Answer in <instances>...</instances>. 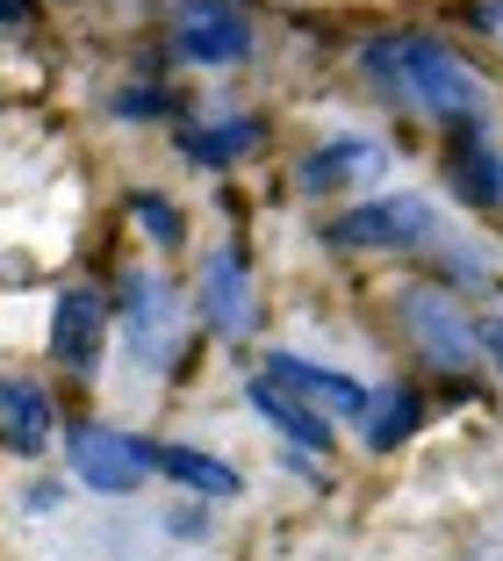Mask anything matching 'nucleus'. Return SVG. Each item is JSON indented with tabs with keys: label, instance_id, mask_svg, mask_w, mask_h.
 Listing matches in <instances>:
<instances>
[{
	"label": "nucleus",
	"instance_id": "nucleus-4",
	"mask_svg": "<svg viewBox=\"0 0 503 561\" xmlns=\"http://www.w3.org/2000/svg\"><path fill=\"white\" fill-rule=\"evenodd\" d=\"M432 202L424 195H389V202H367V209L339 216L331 224V238L339 245H374V252H389V245H424L432 238Z\"/></svg>",
	"mask_w": 503,
	"mask_h": 561
},
{
	"label": "nucleus",
	"instance_id": "nucleus-12",
	"mask_svg": "<svg viewBox=\"0 0 503 561\" xmlns=\"http://www.w3.org/2000/svg\"><path fill=\"white\" fill-rule=\"evenodd\" d=\"M424 403L418 389H381V397H367V417H359V439H367V454H396V446L418 432Z\"/></svg>",
	"mask_w": 503,
	"mask_h": 561
},
{
	"label": "nucleus",
	"instance_id": "nucleus-16",
	"mask_svg": "<svg viewBox=\"0 0 503 561\" xmlns=\"http://www.w3.org/2000/svg\"><path fill=\"white\" fill-rule=\"evenodd\" d=\"M130 209H137V224H145V231L159 238V245H180V209H173V202H159V195H137Z\"/></svg>",
	"mask_w": 503,
	"mask_h": 561
},
{
	"label": "nucleus",
	"instance_id": "nucleus-11",
	"mask_svg": "<svg viewBox=\"0 0 503 561\" xmlns=\"http://www.w3.org/2000/svg\"><path fill=\"white\" fill-rule=\"evenodd\" d=\"M381 165V145H367V137H339V145L309 151L302 165H295V187L302 195H331L339 181H353V173H374Z\"/></svg>",
	"mask_w": 503,
	"mask_h": 561
},
{
	"label": "nucleus",
	"instance_id": "nucleus-15",
	"mask_svg": "<svg viewBox=\"0 0 503 561\" xmlns=\"http://www.w3.org/2000/svg\"><path fill=\"white\" fill-rule=\"evenodd\" d=\"M260 137H266V130H260L252 116H230V123H209V130H180V151H187L195 165H230L238 151L260 145Z\"/></svg>",
	"mask_w": 503,
	"mask_h": 561
},
{
	"label": "nucleus",
	"instance_id": "nucleus-1",
	"mask_svg": "<svg viewBox=\"0 0 503 561\" xmlns=\"http://www.w3.org/2000/svg\"><path fill=\"white\" fill-rule=\"evenodd\" d=\"M367 72L389 87V94L418 101L424 116H438V123H475V108H482V80H475L446 44H424V36L374 44L367 50Z\"/></svg>",
	"mask_w": 503,
	"mask_h": 561
},
{
	"label": "nucleus",
	"instance_id": "nucleus-6",
	"mask_svg": "<svg viewBox=\"0 0 503 561\" xmlns=\"http://www.w3.org/2000/svg\"><path fill=\"white\" fill-rule=\"evenodd\" d=\"M173 36H180V58H195V66H238L244 50H252L244 15H230L224 0H187Z\"/></svg>",
	"mask_w": 503,
	"mask_h": 561
},
{
	"label": "nucleus",
	"instance_id": "nucleus-8",
	"mask_svg": "<svg viewBox=\"0 0 503 561\" xmlns=\"http://www.w3.org/2000/svg\"><path fill=\"white\" fill-rule=\"evenodd\" d=\"M266 381H281V389H295L302 403H317V411H339V417H367V389L345 375H331V367L317 360H295V353H274L266 360Z\"/></svg>",
	"mask_w": 503,
	"mask_h": 561
},
{
	"label": "nucleus",
	"instance_id": "nucleus-7",
	"mask_svg": "<svg viewBox=\"0 0 503 561\" xmlns=\"http://www.w3.org/2000/svg\"><path fill=\"white\" fill-rule=\"evenodd\" d=\"M195 302H202V317H209L224 339H244V331H252V280H244V260H238V252H209Z\"/></svg>",
	"mask_w": 503,
	"mask_h": 561
},
{
	"label": "nucleus",
	"instance_id": "nucleus-9",
	"mask_svg": "<svg viewBox=\"0 0 503 561\" xmlns=\"http://www.w3.org/2000/svg\"><path fill=\"white\" fill-rule=\"evenodd\" d=\"M252 411H260L266 425L288 432L295 454H317V461L331 454V417L317 411V403H302L295 389H281V381H266V375H260V381H252Z\"/></svg>",
	"mask_w": 503,
	"mask_h": 561
},
{
	"label": "nucleus",
	"instance_id": "nucleus-3",
	"mask_svg": "<svg viewBox=\"0 0 503 561\" xmlns=\"http://www.w3.org/2000/svg\"><path fill=\"white\" fill-rule=\"evenodd\" d=\"M66 454H72V476L101 496H123L151 476V446L130 439V432H108V425H72Z\"/></svg>",
	"mask_w": 503,
	"mask_h": 561
},
{
	"label": "nucleus",
	"instance_id": "nucleus-2",
	"mask_svg": "<svg viewBox=\"0 0 503 561\" xmlns=\"http://www.w3.org/2000/svg\"><path fill=\"white\" fill-rule=\"evenodd\" d=\"M396 317H403V331L418 339L424 360L446 367V375H460L468 360H482V331L468 324V310H460V302L446 296V288H403Z\"/></svg>",
	"mask_w": 503,
	"mask_h": 561
},
{
	"label": "nucleus",
	"instance_id": "nucleus-13",
	"mask_svg": "<svg viewBox=\"0 0 503 561\" xmlns=\"http://www.w3.org/2000/svg\"><path fill=\"white\" fill-rule=\"evenodd\" d=\"M0 432H8V446H22V454H36V446L50 439V397L36 381H0Z\"/></svg>",
	"mask_w": 503,
	"mask_h": 561
},
{
	"label": "nucleus",
	"instance_id": "nucleus-18",
	"mask_svg": "<svg viewBox=\"0 0 503 561\" xmlns=\"http://www.w3.org/2000/svg\"><path fill=\"white\" fill-rule=\"evenodd\" d=\"M482 353L503 367V317H496V324H482Z\"/></svg>",
	"mask_w": 503,
	"mask_h": 561
},
{
	"label": "nucleus",
	"instance_id": "nucleus-17",
	"mask_svg": "<svg viewBox=\"0 0 503 561\" xmlns=\"http://www.w3.org/2000/svg\"><path fill=\"white\" fill-rule=\"evenodd\" d=\"M159 108H173V94H159V87H130V94H115V116H123V123H145V116H159Z\"/></svg>",
	"mask_w": 503,
	"mask_h": 561
},
{
	"label": "nucleus",
	"instance_id": "nucleus-5",
	"mask_svg": "<svg viewBox=\"0 0 503 561\" xmlns=\"http://www.w3.org/2000/svg\"><path fill=\"white\" fill-rule=\"evenodd\" d=\"M101 346H108V302L87 296V288H66L58 310H50V353H58L72 375H94Z\"/></svg>",
	"mask_w": 503,
	"mask_h": 561
},
{
	"label": "nucleus",
	"instance_id": "nucleus-14",
	"mask_svg": "<svg viewBox=\"0 0 503 561\" xmlns=\"http://www.w3.org/2000/svg\"><path fill=\"white\" fill-rule=\"evenodd\" d=\"M151 468H165L195 496H238V468H224L216 454H195V446H151Z\"/></svg>",
	"mask_w": 503,
	"mask_h": 561
},
{
	"label": "nucleus",
	"instance_id": "nucleus-10",
	"mask_svg": "<svg viewBox=\"0 0 503 561\" xmlns=\"http://www.w3.org/2000/svg\"><path fill=\"white\" fill-rule=\"evenodd\" d=\"M123 310H130V339L145 346V360H165V353H173V296H165V280L137 274L130 288H123Z\"/></svg>",
	"mask_w": 503,
	"mask_h": 561
}]
</instances>
